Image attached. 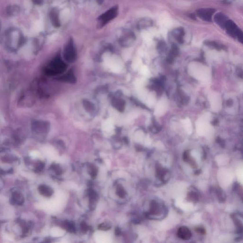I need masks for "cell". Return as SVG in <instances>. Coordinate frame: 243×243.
I'll return each mask as SVG.
<instances>
[{
    "label": "cell",
    "instance_id": "obj_1",
    "mask_svg": "<svg viewBox=\"0 0 243 243\" xmlns=\"http://www.w3.org/2000/svg\"><path fill=\"white\" fill-rule=\"evenodd\" d=\"M189 71L191 75L198 80L207 81L210 78L209 69L200 63H191L189 66Z\"/></svg>",
    "mask_w": 243,
    "mask_h": 243
},
{
    "label": "cell",
    "instance_id": "obj_2",
    "mask_svg": "<svg viewBox=\"0 0 243 243\" xmlns=\"http://www.w3.org/2000/svg\"><path fill=\"white\" fill-rule=\"evenodd\" d=\"M66 65L59 59H54L46 69V72L49 75H54L61 73L66 70Z\"/></svg>",
    "mask_w": 243,
    "mask_h": 243
},
{
    "label": "cell",
    "instance_id": "obj_3",
    "mask_svg": "<svg viewBox=\"0 0 243 243\" xmlns=\"http://www.w3.org/2000/svg\"><path fill=\"white\" fill-rule=\"evenodd\" d=\"M117 14L118 8L117 7H114L101 15L99 18V20L101 23L102 25H105L117 16Z\"/></svg>",
    "mask_w": 243,
    "mask_h": 243
},
{
    "label": "cell",
    "instance_id": "obj_4",
    "mask_svg": "<svg viewBox=\"0 0 243 243\" xmlns=\"http://www.w3.org/2000/svg\"><path fill=\"white\" fill-rule=\"evenodd\" d=\"M64 58L67 61L73 62L76 58V50L72 39L68 41L64 50Z\"/></svg>",
    "mask_w": 243,
    "mask_h": 243
},
{
    "label": "cell",
    "instance_id": "obj_5",
    "mask_svg": "<svg viewBox=\"0 0 243 243\" xmlns=\"http://www.w3.org/2000/svg\"><path fill=\"white\" fill-rule=\"evenodd\" d=\"M215 10L212 8H202L198 10L197 14L200 18L204 21L210 22L212 21Z\"/></svg>",
    "mask_w": 243,
    "mask_h": 243
},
{
    "label": "cell",
    "instance_id": "obj_6",
    "mask_svg": "<svg viewBox=\"0 0 243 243\" xmlns=\"http://www.w3.org/2000/svg\"><path fill=\"white\" fill-rule=\"evenodd\" d=\"M209 114H205L198 120L196 125L198 133H203L207 130L209 125Z\"/></svg>",
    "mask_w": 243,
    "mask_h": 243
},
{
    "label": "cell",
    "instance_id": "obj_7",
    "mask_svg": "<svg viewBox=\"0 0 243 243\" xmlns=\"http://www.w3.org/2000/svg\"><path fill=\"white\" fill-rule=\"evenodd\" d=\"M225 30L226 32L233 37H237L238 34L240 30L238 28L235 23L231 20H229L225 25Z\"/></svg>",
    "mask_w": 243,
    "mask_h": 243
},
{
    "label": "cell",
    "instance_id": "obj_8",
    "mask_svg": "<svg viewBox=\"0 0 243 243\" xmlns=\"http://www.w3.org/2000/svg\"><path fill=\"white\" fill-rule=\"evenodd\" d=\"M209 101L212 110L215 112H218L221 106V101L220 95L217 93L212 94L209 96Z\"/></svg>",
    "mask_w": 243,
    "mask_h": 243
},
{
    "label": "cell",
    "instance_id": "obj_9",
    "mask_svg": "<svg viewBox=\"0 0 243 243\" xmlns=\"http://www.w3.org/2000/svg\"><path fill=\"white\" fill-rule=\"evenodd\" d=\"M177 235L180 239L187 240L191 238L192 234L188 227L182 226L180 227L178 230Z\"/></svg>",
    "mask_w": 243,
    "mask_h": 243
},
{
    "label": "cell",
    "instance_id": "obj_10",
    "mask_svg": "<svg viewBox=\"0 0 243 243\" xmlns=\"http://www.w3.org/2000/svg\"><path fill=\"white\" fill-rule=\"evenodd\" d=\"M214 20L215 23L220 27L221 28L225 29V25L229 21L228 18L226 15L222 13H218L216 14L214 17Z\"/></svg>",
    "mask_w": 243,
    "mask_h": 243
},
{
    "label": "cell",
    "instance_id": "obj_11",
    "mask_svg": "<svg viewBox=\"0 0 243 243\" xmlns=\"http://www.w3.org/2000/svg\"><path fill=\"white\" fill-rule=\"evenodd\" d=\"M168 171L163 168L160 165L156 167V175L158 179L163 182L168 180Z\"/></svg>",
    "mask_w": 243,
    "mask_h": 243
},
{
    "label": "cell",
    "instance_id": "obj_12",
    "mask_svg": "<svg viewBox=\"0 0 243 243\" xmlns=\"http://www.w3.org/2000/svg\"><path fill=\"white\" fill-rule=\"evenodd\" d=\"M167 101L165 99L159 101L155 108V114L157 116H161L164 113L167 108Z\"/></svg>",
    "mask_w": 243,
    "mask_h": 243
},
{
    "label": "cell",
    "instance_id": "obj_13",
    "mask_svg": "<svg viewBox=\"0 0 243 243\" xmlns=\"http://www.w3.org/2000/svg\"><path fill=\"white\" fill-rule=\"evenodd\" d=\"M50 16L53 25L55 27H59L60 26V21L59 17V12L57 10L53 9L51 11Z\"/></svg>",
    "mask_w": 243,
    "mask_h": 243
},
{
    "label": "cell",
    "instance_id": "obj_14",
    "mask_svg": "<svg viewBox=\"0 0 243 243\" xmlns=\"http://www.w3.org/2000/svg\"><path fill=\"white\" fill-rule=\"evenodd\" d=\"M39 191L41 195L46 197H50L52 195L53 190L50 187L47 186L41 185L38 188Z\"/></svg>",
    "mask_w": 243,
    "mask_h": 243
},
{
    "label": "cell",
    "instance_id": "obj_15",
    "mask_svg": "<svg viewBox=\"0 0 243 243\" xmlns=\"http://www.w3.org/2000/svg\"><path fill=\"white\" fill-rule=\"evenodd\" d=\"M12 201L18 205H22L24 202V198L21 193L19 192H13L12 194Z\"/></svg>",
    "mask_w": 243,
    "mask_h": 243
},
{
    "label": "cell",
    "instance_id": "obj_16",
    "mask_svg": "<svg viewBox=\"0 0 243 243\" xmlns=\"http://www.w3.org/2000/svg\"><path fill=\"white\" fill-rule=\"evenodd\" d=\"M183 160L185 162H189V164H191V166L193 168H196V166H197L196 162L194 160L191 158L189 151H186L184 153L183 156Z\"/></svg>",
    "mask_w": 243,
    "mask_h": 243
},
{
    "label": "cell",
    "instance_id": "obj_17",
    "mask_svg": "<svg viewBox=\"0 0 243 243\" xmlns=\"http://www.w3.org/2000/svg\"><path fill=\"white\" fill-rule=\"evenodd\" d=\"M62 226L69 232H75L76 230L75 225L72 222L65 221L62 224Z\"/></svg>",
    "mask_w": 243,
    "mask_h": 243
},
{
    "label": "cell",
    "instance_id": "obj_18",
    "mask_svg": "<svg viewBox=\"0 0 243 243\" xmlns=\"http://www.w3.org/2000/svg\"><path fill=\"white\" fill-rule=\"evenodd\" d=\"M215 192H216V195H217V197L218 198L219 201L220 202H225V200H226V196L225 193H224L223 191H222L220 188H217V189H215Z\"/></svg>",
    "mask_w": 243,
    "mask_h": 243
},
{
    "label": "cell",
    "instance_id": "obj_19",
    "mask_svg": "<svg viewBox=\"0 0 243 243\" xmlns=\"http://www.w3.org/2000/svg\"><path fill=\"white\" fill-rule=\"evenodd\" d=\"M160 211V208L157 203L155 201L151 202L150 208V213L151 215L158 214Z\"/></svg>",
    "mask_w": 243,
    "mask_h": 243
},
{
    "label": "cell",
    "instance_id": "obj_20",
    "mask_svg": "<svg viewBox=\"0 0 243 243\" xmlns=\"http://www.w3.org/2000/svg\"><path fill=\"white\" fill-rule=\"evenodd\" d=\"M232 219L237 228L238 233H243V225H242V223L235 216H232Z\"/></svg>",
    "mask_w": 243,
    "mask_h": 243
},
{
    "label": "cell",
    "instance_id": "obj_21",
    "mask_svg": "<svg viewBox=\"0 0 243 243\" xmlns=\"http://www.w3.org/2000/svg\"><path fill=\"white\" fill-rule=\"evenodd\" d=\"M88 196L89 198L90 203L91 204L94 203L97 198V194L96 192L93 189H90L88 191Z\"/></svg>",
    "mask_w": 243,
    "mask_h": 243
},
{
    "label": "cell",
    "instance_id": "obj_22",
    "mask_svg": "<svg viewBox=\"0 0 243 243\" xmlns=\"http://www.w3.org/2000/svg\"><path fill=\"white\" fill-rule=\"evenodd\" d=\"M60 78L61 80L66 81L73 82L75 81V77L72 72L67 73V75L63 76Z\"/></svg>",
    "mask_w": 243,
    "mask_h": 243
},
{
    "label": "cell",
    "instance_id": "obj_23",
    "mask_svg": "<svg viewBox=\"0 0 243 243\" xmlns=\"http://www.w3.org/2000/svg\"><path fill=\"white\" fill-rule=\"evenodd\" d=\"M116 194L121 198H124L126 195V191L122 186L119 185L116 188Z\"/></svg>",
    "mask_w": 243,
    "mask_h": 243
},
{
    "label": "cell",
    "instance_id": "obj_24",
    "mask_svg": "<svg viewBox=\"0 0 243 243\" xmlns=\"http://www.w3.org/2000/svg\"><path fill=\"white\" fill-rule=\"evenodd\" d=\"M183 124L184 125L185 129L188 132H191L192 131V124L191 120L189 118H186L183 120Z\"/></svg>",
    "mask_w": 243,
    "mask_h": 243
},
{
    "label": "cell",
    "instance_id": "obj_25",
    "mask_svg": "<svg viewBox=\"0 0 243 243\" xmlns=\"http://www.w3.org/2000/svg\"><path fill=\"white\" fill-rule=\"evenodd\" d=\"M89 172L90 175L91 176V177L94 179L97 176V168L95 167V166H94L93 165H91L89 167Z\"/></svg>",
    "mask_w": 243,
    "mask_h": 243
},
{
    "label": "cell",
    "instance_id": "obj_26",
    "mask_svg": "<svg viewBox=\"0 0 243 243\" xmlns=\"http://www.w3.org/2000/svg\"><path fill=\"white\" fill-rule=\"evenodd\" d=\"M188 198L191 201L193 202H196L198 200V195L197 193L195 192H189L188 194Z\"/></svg>",
    "mask_w": 243,
    "mask_h": 243
},
{
    "label": "cell",
    "instance_id": "obj_27",
    "mask_svg": "<svg viewBox=\"0 0 243 243\" xmlns=\"http://www.w3.org/2000/svg\"><path fill=\"white\" fill-rule=\"evenodd\" d=\"M155 103V97L154 95H150L146 99V103L149 107H151Z\"/></svg>",
    "mask_w": 243,
    "mask_h": 243
},
{
    "label": "cell",
    "instance_id": "obj_28",
    "mask_svg": "<svg viewBox=\"0 0 243 243\" xmlns=\"http://www.w3.org/2000/svg\"><path fill=\"white\" fill-rule=\"evenodd\" d=\"M51 169L54 171L57 175H61L62 174V170L58 164H52L51 166Z\"/></svg>",
    "mask_w": 243,
    "mask_h": 243
},
{
    "label": "cell",
    "instance_id": "obj_29",
    "mask_svg": "<svg viewBox=\"0 0 243 243\" xmlns=\"http://www.w3.org/2000/svg\"><path fill=\"white\" fill-rule=\"evenodd\" d=\"M140 71L141 74L145 76H148L150 75V71L146 66H141L140 68Z\"/></svg>",
    "mask_w": 243,
    "mask_h": 243
},
{
    "label": "cell",
    "instance_id": "obj_30",
    "mask_svg": "<svg viewBox=\"0 0 243 243\" xmlns=\"http://www.w3.org/2000/svg\"><path fill=\"white\" fill-rule=\"evenodd\" d=\"M111 226L108 224L106 223H103L99 225L98 226V229L99 230H103V231H107L109 230L110 229Z\"/></svg>",
    "mask_w": 243,
    "mask_h": 243
},
{
    "label": "cell",
    "instance_id": "obj_31",
    "mask_svg": "<svg viewBox=\"0 0 243 243\" xmlns=\"http://www.w3.org/2000/svg\"><path fill=\"white\" fill-rule=\"evenodd\" d=\"M44 167V163H43L42 162H38V163H37V164L36 165L35 170L36 171L39 172V171H41V170H42Z\"/></svg>",
    "mask_w": 243,
    "mask_h": 243
},
{
    "label": "cell",
    "instance_id": "obj_32",
    "mask_svg": "<svg viewBox=\"0 0 243 243\" xmlns=\"http://www.w3.org/2000/svg\"><path fill=\"white\" fill-rule=\"evenodd\" d=\"M235 190L237 191L239 193V196H240L241 198L243 201V189L242 188H240L239 186L235 184Z\"/></svg>",
    "mask_w": 243,
    "mask_h": 243
},
{
    "label": "cell",
    "instance_id": "obj_33",
    "mask_svg": "<svg viewBox=\"0 0 243 243\" xmlns=\"http://www.w3.org/2000/svg\"><path fill=\"white\" fill-rule=\"evenodd\" d=\"M141 63H142V61L140 60L134 61V62H133V65H132L133 69L134 70L138 69L141 66Z\"/></svg>",
    "mask_w": 243,
    "mask_h": 243
},
{
    "label": "cell",
    "instance_id": "obj_34",
    "mask_svg": "<svg viewBox=\"0 0 243 243\" xmlns=\"http://www.w3.org/2000/svg\"><path fill=\"white\" fill-rule=\"evenodd\" d=\"M80 227H81V230L83 233L87 232L89 229L88 226L84 222H82L80 224Z\"/></svg>",
    "mask_w": 243,
    "mask_h": 243
},
{
    "label": "cell",
    "instance_id": "obj_35",
    "mask_svg": "<svg viewBox=\"0 0 243 243\" xmlns=\"http://www.w3.org/2000/svg\"><path fill=\"white\" fill-rule=\"evenodd\" d=\"M143 83H144V82H143V80H142V79H137L135 82V85H136V87L137 88H139V89H141V88H142V87Z\"/></svg>",
    "mask_w": 243,
    "mask_h": 243
},
{
    "label": "cell",
    "instance_id": "obj_36",
    "mask_svg": "<svg viewBox=\"0 0 243 243\" xmlns=\"http://www.w3.org/2000/svg\"><path fill=\"white\" fill-rule=\"evenodd\" d=\"M196 231L199 234H202V235H204L206 233V230L204 228L202 227H197L196 229Z\"/></svg>",
    "mask_w": 243,
    "mask_h": 243
},
{
    "label": "cell",
    "instance_id": "obj_37",
    "mask_svg": "<svg viewBox=\"0 0 243 243\" xmlns=\"http://www.w3.org/2000/svg\"><path fill=\"white\" fill-rule=\"evenodd\" d=\"M237 38L239 39V41H240L241 42L243 43V32H242L241 30H240L239 33L238 34L237 36Z\"/></svg>",
    "mask_w": 243,
    "mask_h": 243
},
{
    "label": "cell",
    "instance_id": "obj_38",
    "mask_svg": "<svg viewBox=\"0 0 243 243\" xmlns=\"http://www.w3.org/2000/svg\"><path fill=\"white\" fill-rule=\"evenodd\" d=\"M115 233H116V235H117V236H118V235H121V230L119 229L118 227H117V228L116 229V230H115Z\"/></svg>",
    "mask_w": 243,
    "mask_h": 243
},
{
    "label": "cell",
    "instance_id": "obj_39",
    "mask_svg": "<svg viewBox=\"0 0 243 243\" xmlns=\"http://www.w3.org/2000/svg\"><path fill=\"white\" fill-rule=\"evenodd\" d=\"M34 2L36 3H41V0H34Z\"/></svg>",
    "mask_w": 243,
    "mask_h": 243
},
{
    "label": "cell",
    "instance_id": "obj_40",
    "mask_svg": "<svg viewBox=\"0 0 243 243\" xmlns=\"http://www.w3.org/2000/svg\"><path fill=\"white\" fill-rule=\"evenodd\" d=\"M97 1H98V3H100V4L102 3H103V0H97Z\"/></svg>",
    "mask_w": 243,
    "mask_h": 243
}]
</instances>
